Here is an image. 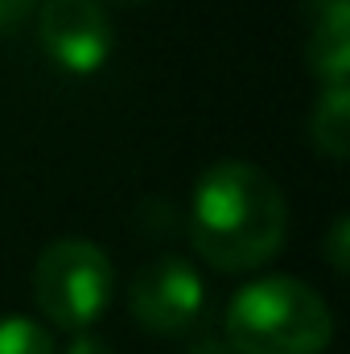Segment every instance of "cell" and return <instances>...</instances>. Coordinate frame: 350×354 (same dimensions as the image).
Here are the masks:
<instances>
[{
    "label": "cell",
    "mask_w": 350,
    "mask_h": 354,
    "mask_svg": "<svg viewBox=\"0 0 350 354\" xmlns=\"http://www.w3.org/2000/svg\"><path fill=\"white\" fill-rule=\"evenodd\" d=\"M128 309L140 330L157 338H181L206 313V280L181 256L149 260L128 284Z\"/></svg>",
    "instance_id": "4"
},
{
    "label": "cell",
    "mask_w": 350,
    "mask_h": 354,
    "mask_svg": "<svg viewBox=\"0 0 350 354\" xmlns=\"http://www.w3.org/2000/svg\"><path fill=\"white\" fill-rule=\"evenodd\" d=\"M37 4L42 0H0V37L17 33L29 17H37Z\"/></svg>",
    "instance_id": "10"
},
{
    "label": "cell",
    "mask_w": 350,
    "mask_h": 354,
    "mask_svg": "<svg viewBox=\"0 0 350 354\" xmlns=\"http://www.w3.org/2000/svg\"><path fill=\"white\" fill-rule=\"evenodd\" d=\"M33 297L54 326L71 334H87L111 309V297H116L111 260L91 239L62 235L46 243V252L33 264Z\"/></svg>",
    "instance_id": "3"
},
{
    "label": "cell",
    "mask_w": 350,
    "mask_h": 354,
    "mask_svg": "<svg viewBox=\"0 0 350 354\" xmlns=\"http://www.w3.org/2000/svg\"><path fill=\"white\" fill-rule=\"evenodd\" d=\"M334 338L326 297L297 276H256L223 313L231 354H322Z\"/></svg>",
    "instance_id": "2"
},
{
    "label": "cell",
    "mask_w": 350,
    "mask_h": 354,
    "mask_svg": "<svg viewBox=\"0 0 350 354\" xmlns=\"http://www.w3.org/2000/svg\"><path fill=\"white\" fill-rule=\"evenodd\" d=\"M288 235V198L252 161H214L190 194V243L219 272L268 264Z\"/></svg>",
    "instance_id": "1"
},
{
    "label": "cell",
    "mask_w": 350,
    "mask_h": 354,
    "mask_svg": "<svg viewBox=\"0 0 350 354\" xmlns=\"http://www.w3.org/2000/svg\"><path fill=\"white\" fill-rule=\"evenodd\" d=\"M116 4H145V0H116Z\"/></svg>",
    "instance_id": "12"
},
{
    "label": "cell",
    "mask_w": 350,
    "mask_h": 354,
    "mask_svg": "<svg viewBox=\"0 0 350 354\" xmlns=\"http://www.w3.org/2000/svg\"><path fill=\"white\" fill-rule=\"evenodd\" d=\"M0 354H54V334L21 313L0 317Z\"/></svg>",
    "instance_id": "8"
},
{
    "label": "cell",
    "mask_w": 350,
    "mask_h": 354,
    "mask_svg": "<svg viewBox=\"0 0 350 354\" xmlns=\"http://www.w3.org/2000/svg\"><path fill=\"white\" fill-rule=\"evenodd\" d=\"M62 354H116V351H111L99 334H75V338H71V346H66Z\"/></svg>",
    "instance_id": "11"
},
{
    "label": "cell",
    "mask_w": 350,
    "mask_h": 354,
    "mask_svg": "<svg viewBox=\"0 0 350 354\" xmlns=\"http://www.w3.org/2000/svg\"><path fill=\"white\" fill-rule=\"evenodd\" d=\"M309 136H313V149L334 161L350 153V87H326L317 95L309 115Z\"/></svg>",
    "instance_id": "7"
},
{
    "label": "cell",
    "mask_w": 350,
    "mask_h": 354,
    "mask_svg": "<svg viewBox=\"0 0 350 354\" xmlns=\"http://www.w3.org/2000/svg\"><path fill=\"white\" fill-rule=\"evenodd\" d=\"M37 41L58 71L87 79L107 66L116 50V25L99 0H42Z\"/></svg>",
    "instance_id": "5"
},
{
    "label": "cell",
    "mask_w": 350,
    "mask_h": 354,
    "mask_svg": "<svg viewBox=\"0 0 350 354\" xmlns=\"http://www.w3.org/2000/svg\"><path fill=\"white\" fill-rule=\"evenodd\" d=\"M309 37H305V62L317 75L322 91L347 87L350 79V0H301Z\"/></svg>",
    "instance_id": "6"
},
{
    "label": "cell",
    "mask_w": 350,
    "mask_h": 354,
    "mask_svg": "<svg viewBox=\"0 0 350 354\" xmlns=\"http://www.w3.org/2000/svg\"><path fill=\"white\" fill-rule=\"evenodd\" d=\"M347 239H350V223H347V214H338L334 227H330V235H326V260H330V268H334L338 276L350 268V256H347L350 243Z\"/></svg>",
    "instance_id": "9"
}]
</instances>
